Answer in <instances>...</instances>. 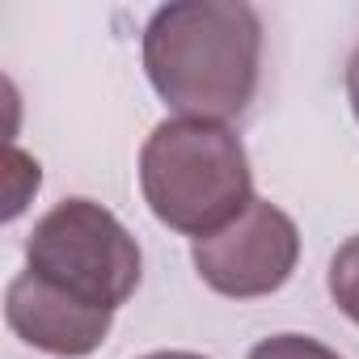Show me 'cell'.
<instances>
[{"label":"cell","instance_id":"cell-1","mask_svg":"<svg viewBox=\"0 0 359 359\" xmlns=\"http://www.w3.org/2000/svg\"><path fill=\"white\" fill-rule=\"evenodd\" d=\"M144 72L177 118L229 123L262 76V22L245 0H177L144 26Z\"/></svg>","mask_w":359,"mask_h":359},{"label":"cell","instance_id":"cell-2","mask_svg":"<svg viewBox=\"0 0 359 359\" xmlns=\"http://www.w3.org/2000/svg\"><path fill=\"white\" fill-rule=\"evenodd\" d=\"M148 212L182 237H212L254 203V173L241 135L212 118H165L140 148Z\"/></svg>","mask_w":359,"mask_h":359},{"label":"cell","instance_id":"cell-3","mask_svg":"<svg viewBox=\"0 0 359 359\" xmlns=\"http://www.w3.org/2000/svg\"><path fill=\"white\" fill-rule=\"evenodd\" d=\"M26 271L81 304L118 313L140 287L144 258L114 212L93 199H64L26 237Z\"/></svg>","mask_w":359,"mask_h":359},{"label":"cell","instance_id":"cell-4","mask_svg":"<svg viewBox=\"0 0 359 359\" xmlns=\"http://www.w3.org/2000/svg\"><path fill=\"white\" fill-rule=\"evenodd\" d=\"M191 258L216 296L258 300L292 279L300 262V229L283 208L254 199L229 229L195 241Z\"/></svg>","mask_w":359,"mask_h":359},{"label":"cell","instance_id":"cell-5","mask_svg":"<svg viewBox=\"0 0 359 359\" xmlns=\"http://www.w3.org/2000/svg\"><path fill=\"white\" fill-rule=\"evenodd\" d=\"M5 321L34 351H47L55 359H85L106 342L114 313L81 304L47 279L22 271L5 292Z\"/></svg>","mask_w":359,"mask_h":359},{"label":"cell","instance_id":"cell-6","mask_svg":"<svg viewBox=\"0 0 359 359\" xmlns=\"http://www.w3.org/2000/svg\"><path fill=\"white\" fill-rule=\"evenodd\" d=\"M325 287H330V300L338 304V313L359 325V233L346 237L338 245V254L330 258Z\"/></svg>","mask_w":359,"mask_h":359},{"label":"cell","instance_id":"cell-7","mask_svg":"<svg viewBox=\"0 0 359 359\" xmlns=\"http://www.w3.org/2000/svg\"><path fill=\"white\" fill-rule=\"evenodd\" d=\"M250 359H342V355L309 334H271L250 351Z\"/></svg>","mask_w":359,"mask_h":359},{"label":"cell","instance_id":"cell-8","mask_svg":"<svg viewBox=\"0 0 359 359\" xmlns=\"http://www.w3.org/2000/svg\"><path fill=\"white\" fill-rule=\"evenodd\" d=\"M346 97H351V110H355V118H359V47H355V55H351V64H346Z\"/></svg>","mask_w":359,"mask_h":359},{"label":"cell","instance_id":"cell-9","mask_svg":"<svg viewBox=\"0 0 359 359\" xmlns=\"http://www.w3.org/2000/svg\"><path fill=\"white\" fill-rule=\"evenodd\" d=\"M144 359H208V355H195V351H152Z\"/></svg>","mask_w":359,"mask_h":359}]
</instances>
